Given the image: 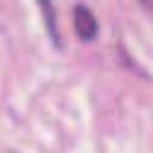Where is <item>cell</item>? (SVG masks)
<instances>
[{
  "instance_id": "2",
  "label": "cell",
  "mask_w": 153,
  "mask_h": 153,
  "mask_svg": "<svg viewBox=\"0 0 153 153\" xmlns=\"http://www.w3.org/2000/svg\"><path fill=\"white\" fill-rule=\"evenodd\" d=\"M41 5L43 6V12H44V16H45L47 26L49 29L50 36L53 37V39L56 41L57 38H56V35H55V31H56V29H55V14L53 12V8L50 7V4L49 2H41Z\"/></svg>"
},
{
  "instance_id": "1",
  "label": "cell",
  "mask_w": 153,
  "mask_h": 153,
  "mask_svg": "<svg viewBox=\"0 0 153 153\" xmlns=\"http://www.w3.org/2000/svg\"><path fill=\"white\" fill-rule=\"evenodd\" d=\"M73 23L78 37L84 42H90L94 39L98 32V23L91 10L78 4L73 10Z\"/></svg>"
}]
</instances>
